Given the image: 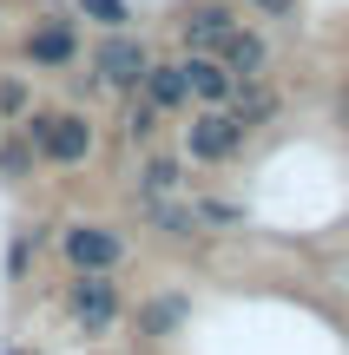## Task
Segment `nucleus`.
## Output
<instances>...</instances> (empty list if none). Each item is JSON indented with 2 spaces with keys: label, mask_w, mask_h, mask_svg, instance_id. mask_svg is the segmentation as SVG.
<instances>
[{
  "label": "nucleus",
  "mask_w": 349,
  "mask_h": 355,
  "mask_svg": "<svg viewBox=\"0 0 349 355\" xmlns=\"http://www.w3.org/2000/svg\"><path fill=\"white\" fill-rule=\"evenodd\" d=\"M20 132H26V145H33L40 165H60V171H79L92 158V145H99L92 119L73 112V105H33Z\"/></svg>",
  "instance_id": "f257e3e1"
},
{
  "label": "nucleus",
  "mask_w": 349,
  "mask_h": 355,
  "mask_svg": "<svg viewBox=\"0 0 349 355\" xmlns=\"http://www.w3.org/2000/svg\"><path fill=\"white\" fill-rule=\"evenodd\" d=\"M53 250H60V263L73 277H119L132 257V237L119 224H105V217H73V224H60Z\"/></svg>",
  "instance_id": "f03ea898"
},
{
  "label": "nucleus",
  "mask_w": 349,
  "mask_h": 355,
  "mask_svg": "<svg viewBox=\"0 0 349 355\" xmlns=\"http://www.w3.org/2000/svg\"><path fill=\"white\" fill-rule=\"evenodd\" d=\"M60 309H66V322H73L79 336H112L119 322L132 316L126 283H119V277H66Z\"/></svg>",
  "instance_id": "7ed1b4c3"
},
{
  "label": "nucleus",
  "mask_w": 349,
  "mask_h": 355,
  "mask_svg": "<svg viewBox=\"0 0 349 355\" xmlns=\"http://www.w3.org/2000/svg\"><path fill=\"white\" fill-rule=\"evenodd\" d=\"M145 73H152V53H145L139 33H105L99 46H92V79H99V92H139Z\"/></svg>",
  "instance_id": "20e7f679"
},
{
  "label": "nucleus",
  "mask_w": 349,
  "mask_h": 355,
  "mask_svg": "<svg viewBox=\"0 0 349 355\" xmlns=\"http://www.w3.org/2000/svg\"><path fill=\"white\" fill-rule=\"evenodd\" d=\"M244 145H250V132L237 125L231 112H191V125H185V158L191 165H237L244 158Z\"/></svg>",
  "instance_id": "39448f33"
},
{
  "label": "nucleus",
  "mask_w": 349,
  "mask_h": 355,
  "mask_svg": "<svg viewBox=\"0 0 349 355\" xmlns=\"http://www.w3.org/2000/svg\"><path fill=\"white\" fill-rule=\"evenodd\" d=\"M237 26H244V20H237V7H231V0H205V7H191V13L178 20L185 60H218V53H224V40H231Z\"/></svg>",
  "instance_id": "423d86ee"
},
{
  "label": "nucleus",
  "mask_w": 349,
  "mask_h": 355,
  "mask_svg": "<svg viewBox=\"0 0 349 355\" xmlns=\"http://www.w3.org/2000/svg\"><path fill=\"white\" fill-rule=\"evenodd\" d=\"M132 336L139 343H171V336H185V322H191V296L185 290H152L145 303H132Z\"/></svg>",
  "instance_id": "0eeeda50"
},
{
  "label": "nucleus",
  "mask_w": 349,
  "mask_h": 355,
  "mask_svg": "<svg viewBox=\"0 0 349 355\" xmlns=\"http://www.w3.org/2000/svg\"><path fill=\"white\" fill-rule=\"evenodd\" d=\"M26 66H40V73L79 66V26L73 20H40L33 33H26Z\"/></svg>",
  "instance_id": "6e6552de"
},
{
  "label": "nucleus",
  "mask_w": 349,
  "mask_h": 355,
  "mask_svg": "<svg viewBox=\"0 0 349 355\" xmlns=\"http://www.w3.org/2000/svg\"><path fill=\"white\" fill-rule=\"evenodd\" d=\"M139 217H145V230H152L158 243H171V250H191L205 230H198V217H191V198H158V204H139Z\"/></svg>",
  "instance_id": "1a4fd4ad"
},
{
  "label": "nucleus",
  "mask_w": 349,
  "mask_h": 355,
  "mask_svg": "<svg viewBox=\"0 0 349 355\" xmlns=\"http://www.w3.org/2000/svg\"><path fill=\"white\" fill-rule=\"evenodd\" d=\"M139 99L152 105L158 119H178V112H191V86H185V66H178V60H165V66L152 60V73H145Z\"/></svg>",
  "instance_id": "9d476101"
},
{
  "label": "nucleus",
  "mask_w": 349,
  "mask_h": 355,
  "mask_svg": "<svg viewBox=\"0 0 349 355\" xmlns=\"http://www.w3.org/2000/svg\"><path fill=\"white\" fill-rule=\"evenodd\" d=\"M218 66L237 79V86H250V79H264V73H271V40H264V33H250V26H237V33L224 40Z\"/></svg>",
  "instance_id": "9b49d317"
},
{
  "label": "nucleus",
  "mask_w": 349,
  "mask_h": 355,
  "mask_svg": "<svg viewBox=\"0 0 349 355\" xmlns=\"http://www.w3.org/2000/svg\"><path fill=\"white\" fill-rule=\"evenodd\" d=\"M178 66H185V86H191V105H198V112H224V105H231L237 79L224 73L218 60H178Z\"/></svg>",
  "instance_id": "f8f14e48"
},
{
  "label": "nucleus",
  "mask_w": 349,
  "mask_h": 355,
  "mask_svg": "<svg viewBox=\"0 0 349 355\" xmlns=\"http://www.w3.org/2000/svg\"><path fill=\"white\" fill-rule=\"evenodd\" d=\"M224 112H231L244 132H264L277 112H284V92H277L271 79H250V86H237V92H231V105H224Z\"/></svg>",
  "instance_id": "ddd939ff"
},
{
  "label": "nucleus",
  "mask_w": 349,
  "mask_h": 355,
  "mask_svg": "<svg viewBox=\"0 0 349 355\" xmlns=\"http://www.w3.org/2000/svg\"><path fill=\"white\" fill-rule=\"evenodd\" d=\"M139 204H158V198H185V158H171V152H145V165H139Z\"/></svg>",
  "instance_id": "4468645a"
},
{
  "label": "nucleus",
  "mask_w": 349,
  "mask_h": 355,
  "mask_svg": "<svg viewBox=\"0 0 349 355\" xmlns=\"http://www.w3.org/2000/svg\"><path fill=\"white\" fill-rule=\"evenodd\" d=\"M40 158L26 145V132H0V184H33Z\"/></svg>",
  "instance_id": "2eb2a0df"
},
{
  "label": "nucleus",
  "mask_w": 349,
  "mask_h": 355,
  "mask_svg": "<svg viewBox=\"0 0 349 355\" xmlns=\"http://www.w3.org/2000/svg\"><path fill=\"white\" fill-rule=\"evenodd\" d=\"M26 112H33V86H26L20 73H0V125L20 132V125H26Z\"/></svg>",
  "instance_id": "dca6fc26"
},
{
  "label": "nucleus",
  "mask_w": 349,
  "mask_h": 355,
  "mask_svg": "<svg viewBox=\"0 0 349 355\" xmlns=\"http://www.w3.org/2000/svg\"><path fill=\"white\" fill-rule=\"evenodd\" d=\"M191 217H198V230H237V224H244V204H231V198H191Z\"/></svg>",
  "instance_id": "f3484780"
},
{
  "label": "nucleus",
  "mask_w": 349,
  "mask_h": 355,
  "mask_svg": "<svg viewBox=\"0 0 349 355\" xmlns=\"http://www.w3.org/2000/svg\"><path fill=\"white\" fill-rule=\"evenodd\" d=\"M158 125H165V119H158L152 105L132 92V105H126V139H132V145H152V139H158Z\"/></svg>",
  "instance_id": "a211bd4d"
},
{
  "label": "nucleus",
  "mask_w": 349,
  "mask_h": 355,
  "mask_svg": "<svg viewBox=\"0 0 349 355\" xmlns=\"http://www.w3.org/2000/svg\"><path fill=\"white\" fill-rule=\"evenodd\" d=\"M79 13H86V20H99L105 33H126V20H132L126 0H79Z\"/></svg>",
  "instance_id": "6ab92c4d"
},
{
  "label": "nucleus",
  "mask_w": 349,
  "mask_h": 355,
  "mask_svg": "<svg viewBox=\"0 0 349 355\" xmlns=\"http://www.w3.org/2000/svg\"><path fill=\"white\" fill-rule=\"evenodd\" d=\"M26 263H33V230H20L7 250V277H26Z\"/></svg>",
  "instance_id": "aec40b11"
},
{
  "label": "nucleus",
  "mask_w": 349,
  "mask_h": 355,
  "mask_svg": "<svg viewBox=\"0 0 349 355\" xmlns=\"http://www.w3.org/2000/svg\"><path fill=\"white\" fill-rule=\"evenodd\" d=\"M237 7H257L264 20H290V13H297V0H237Z\"/></svg>",
  "instance_id": "412c9836"
},
{
  "label": "nucleus",
  "mask_w": 349,
  "mask_h": 355,
  "mask_svg": "<svg viewBox=\"0 0 349 355\" xmlns=\"http://www.w3.org/2000/svg\"><path fill=\"white\" fill-rule=\"evenodd\" d=\"M337 112H343V125H349V86H343V99H337Z\"/></svg>",
  "instance_id": "4be33fe9"
},
{
  "label": "nucleus",
  "mask_w": 349,
  "mask_h": 355,
  "mask_svg": "<svg viewBox=\"0 0 349 355\" xmlns=\"http://www.w3.org/2000/svg\"><path fill=\"white\" fill-rule=\"evenodd\" d=\"M343 296H349V257H343Z\"/></svg>",
  "instance_id": "5701e85b"
},
{
  "label": "nucleus",
  "mask_w": 349,
  "mask_h": 355,
  "mask_svg": "<svg viewBox=\"0 0 349 355\" xmlns=\"http://www.w3.org/2000/svg\"><path fill=\"white\" fill-rule=\"evenodd\" d=\"M7 355H26V349H7Z\"/></svg>",
  "instance_id": "b1692460"
},
{
  "label": "nucleus",
  "mask_w": 349,
  "mask_h": 355,
  "mask_svg": "<svg viewBox=\"0 0 349 355\" xmlns=\"http://www.w3.org/2000/svg\"><path fill=\"white\" fill-rule=\"evenodd\" d=\"M0 20H7V7H0Z\"/></svg>",
  "instance_id": "393cba45"
},
{
  "label": "nucleus",
  "mask_w": 349,
  "mask_h": 355,
  "mask_svg": "<svg viewBox=\"0 0 349 355\" xmlns=\"http://www.w3.org/2000/svg\"><path fill=\"white\" fill-rule=\"evenodd\" d=\"M0 132H7V125H0Z\"/></svg>",
  "instance_id": "a878e982"
}]
</instances>
